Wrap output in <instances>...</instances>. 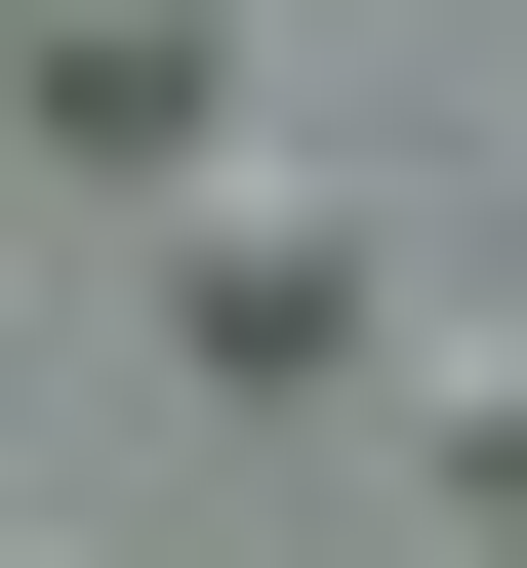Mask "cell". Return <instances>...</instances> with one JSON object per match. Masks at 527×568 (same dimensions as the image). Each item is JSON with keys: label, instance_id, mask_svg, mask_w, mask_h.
<instances>
[{"label": "cell", "instance_id": "obj_1", "mask_svg": "<svg viewBox=\"0 0 527 568\" xmlns=\"http://www.w3.org/2000/svg\"><path fill=\"white\" fill-rule=\"evenodd\" d=\"M163 325H203V366H365V203L203 163V203H163Z\"/></svg>", "mask_w": 527, "mask_h": 568}, {"label": "cell", "instance_id": "obj_2", "mask_svg": "<svg viewBox=\"0 0 527 568\" xmlns=\"http://www.w3.org/2000/svg\"><path fill=\"white\" fill-rule=\"evenodd\" d=\"M0 82H41V163H203L244 41H203V0H0Z\"/></svg>", "mask_w": 527, "mask_h": 568}, {"label": "cell", "instance_id": "obj_3", "mask_svg": "<svg viewBox=\"0 0 527 568\" xmlns=\"http://www.w3.org/2000/svg\"><path fill=\"white\" fill-rule=\"evenodd\" d=\"M446 447H487V487H527V284H487V325H446Z\"/></svg>", "mask_w": 527, "mask_h": 568}]
</instances>
